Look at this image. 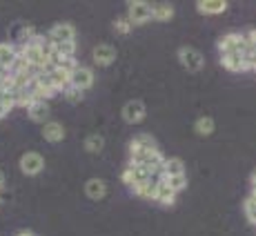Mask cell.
<instances>
[{"label":"cell","mask_w":256,"mask_h":236,"mask_svg":"<svg viewBox=\"0 0 256 236\" xmlns=\"http://www.w3.org/2000/svg\"><path fill=\"white\" fill-rule=\"evenodd\" d=\"M18 236H34V234H32V232H20Z\"/></svg>","instance_id":"cell-33"},{"label":"cell","mask_w":256,"mask_h":236,"mask_svg":"<svg viewBox=\"0 0 256 236\" xmlns=\"http://www.w3.org/2000/svg\"><path fill=\"white\" fill-rule=\"evenodd\" d=\"M102 145H105V138H102L100 134H90L85 138V150L92 152V154H96V152L102 150Z\"/></svg>","instance_id":"cell-22"},{"label":"cell","mask_w":256,"mask_h":236,"mask_svg":"<svg viewBox=\"0 0 256 236\" xmlns=\"http://www.w3.org/2000/svg\"><path fill=\"white\" fill-rule=\"evenodd\" d=\"M220 65H223L228 72H248L243 65L240 54H220Z\"/></svg>","instance_id":"cell-16"},{"label":"cell","mask_w":256,"mask_h":236,"mask_svg":"<svg viewBox=\"0 0 256 236\" xmlns=\"http://www.w3.org/2000/svg\"><path fill=\"white\" fill-rule=\"evenodd\" d=\"M172 16H174V7H172V4H167V2L152 4V18H154V20L167 22V20H172Z\"/></svg>","instance_id":"cell-18"},{"label":"cell","mask_w":256,"mask_h":236,"mask_svg":"<svg viewBox=\"0 0 256 236\" xmlns=\"http://www.w3.org/2000/svg\"><path fill=\"white\" fill-rule=\"evenodd\" d=\"M62 96H65L67 102H72V105H78V102L85 98V92H80V90H76L74 85H70L67 90H62Z\"/></svg>","instance_id":"cell-24"},{"label":"cell","mask_w":256,"mask_h":236,"mask_svg":"<svg viewBox=\"0 0 256 236\" xmlns=\"http://www.w3.org/2000/svg\"><path fill=\"white\" fill-rule=\"evenodd\" d=\"M250 183H252V192L256 194V170L252 172V176H250Z\"/></svg>","instance_id":"cell-31"},{"label":"cell","mask_w":256,"mask_h":236,"mask_svg":"<svg viewBox=\"0 0 256 236\" xmlns=\"http://www.w3.org/2000/svg\"><path fill=\"white\" fill-rule=\"evenodd\" d=\"M18 58V49L12 42H0V72H9Z\"/></svg>","instance_id":"cell-8"},{"label":"cell","mask_w":256,"mask_h":236,"mask_svg":"<svg viewBox=\"0 0 256 236\" xmlns=\"http://www.w3.org/2000/svg\"><path fill=\"white\" fill-rule=\"evenodd\" d=\"M49 105L45 100H36V102H32V105L27 107V114H29V118H32L34 122H42V125H45V122L49 120Z\"/></svg>","instance_id":"cell-10"},{"label":"cell","mask_w":256,"mask_h":236,"mask_svg":"<svg viewBox=\"0 0 256 236\" xmlns=\"http://www.w3.org/2000/svg\"><path fill=\"white\" fill-rule=\"evenodd\" d=\"M45 170V158L38 152H27L20 156V172L24 176H36Z\"/></svg>","instance_id":"cell-3"},{"label":"cell","mask_w":256,"mask_h":236,"mask_svg":"<svg viewBox=\"0 0 256 236\" xmlns=\"http://www.w3.org/2000/svg\"><path fill=\"white\" fill-rule=\"evenodd\" d=\"M127 167L132 170V188L142 185L145 180L152 178V174H150V170H147V167H142V165H127Z\"/></svg>","instance_id":"cell-20"},{"label":"cell","mask_w":256,"mask_h":236,"mask_svg":"<svg viewBox=\"0 0 256 236\" xmlns=\"http://www.w3.org/2000/svg\"><path fill=\"white\" fill-rule=\"evenodd\" d=\"M147 110H145V102L142 100H127L125 107H122V118H125L130 125H136L145 118Z\"/></svg>","instance_id":"cell-5"},{"label":"cell","mask_w":256,"mask_h":236,"mask_svg":"<svg viewBox=\"0 0 256 236\" xmlns=\"http://www.w3.org/2000/svg\"><path fill=\"white\" fill-rule=\"evenodd\" d=\"M156 203H160V205H165V208H170V205H174V200H176V192H172V188L165 183V178H160L158 180V190H156Z\"/></svg>","instance_id":"cell-14"},{"label":"cell","mask_w":256,"mask_h":236,"mask_svg":"<svg viewBox=\"0 0 256 236\" xmlns=\"http://www.w3.org/2000/svg\"><path fill=\"white\" fill-rule=\"evenodd\" d=\"M165 183L172 188V192H183L185 188H187V176L183 174V176H170V178H165Z\"/></svg>","instance_id":"cell-25"},{"label":"cell","mask_w":256,"mask_h":236,"mask_svg":"<svg viewBox=\"0 0 256 236\" xmlns=\"http://www.w3.org/2000/svg\"><path fill=\"white\" fill-rule=\"evenodd\" d=\"M127 20L130 24H145L147 20H152V4L145 2V0H136V2H130L127 7Z\"/></svg>","instance_id":"cell-1"},{"label":"cell","mask_w":256,"mask_h":236,"mask_svg":"<svg viewBox=\"0 0 256 236\" xmlns=\"http://www.w3.org/2000/svg\"><path fill=\"white\" fill-rule=\"evenodd\" d=\"M34 38H36V29L34 27H22L20 29V45H27V42H32Z\"/></svg>","instance_id":"cell-29"},{"label":"cell","mask_w":256,"mask_h":236,"mask_svg":"<svg viewBox=\"0 0 256 236\" xmlns=\"http://www.w3.org/2000/svg\"><path fill=\"white\" fill-rule=\"evenodd\" d=\"M72 85L80 92H87L94 85V72L85 65H78L76 70L72 72Z\"/></svg>","instance_id":"cell-6"},{"label":"cell","mask_w":256,"mask_h":236,"mask_svg":"<svg viewBox=\"0 0 256 236\" xmlns=\"http://www.w3.org/2000/svg\"><path fill=\"white\" fill-rule=\"evenodd\" d=\"M254 225H256V223H254Z\"/></svg>","instance_id":"cell-34"},{"label":"cell","mask_w":256,"mask_h":236,"mask_svg":"<svg viewBox=\"0 0 256 236\" xmlns=\"http://www.w3.org/2000/svg\"><path fill=\"white\" fill-rule=\"evenodd\" d=\"M49 78H52V85L56 92H62L72 85V72H67V70H54L49 74Z\"/></svg>","instance_id":"cell-15"},{"label":"cell","mask_w":256,"mask_h":236,"mask_svg":"<svg viewBox=\"0 0 256 236\" xmlns=\"http://www.w3.org/2000/svg\"><path fill=\"white\" fill-rule=\"evenodd\" d=\"M4 180H7V178H4V174H2V170H0V192H2V188H4Z\"/></svg>","instance_id":"cell-32"},{"label":"cell","mask_w":256,"mask_h":236,"mask_svg":"<svg viewBox=\"0 0 256 236\" xmlns=\"http://www.w3.org/2000/svg\"><path fill=\"white\" fill-rule=\"evenodd\" d=\"M114 60H116V49L112 45L102 42V45L94 47V62H96L98 67H110Z\"/></svg>","instance_id":"cell-7"},{"label":"cell","mask_w":256,"mask_h":236,"mask_svg":"<svg viewBox=\"0 0 256 236\" xmlns=\"http://www.w3.org/2000/svg\"><path fill=\"white\" fill-rule=\"evenodd\" d=\"M136 142H138V145H140V150H145V152H152V150H158V147H156V140L154 138H152V136L150 134H138V136H136V138H134Z\"/></svg>","instance_id":"cell-27"},{"label":"cell","mask_w":256,"mask_h":236,"mask_svg":"<svg viewBox=\"0 0 256 236\" xmlns=\"http://www.w3.org/2000/svg\"><path fill=\"white\" fill-rule=\"evenodd\" d=\"M114 29H116V34H130L132 32V24L127 18H116L114 20Z\"/></svg>","instance_id":"cell-28"},{"label":"cell","mask_w":256,"mask_h":236,"mask_svg":"<svg viewBox=\"0 0 256 236\" xmlns=\"http://www.w3.org/2000/svg\"><path fill=\"white\" fill-rule=\"evenodd\" d=\"M185 174V163L180 158H165L163 165V178H170V176H183Z\"/></svg>","instance_id":"cell-19"},{"label":"cell","mask_w":256,"mask_h":236,"mask_svg":"<svg viewBox=\"0 0 256 236\" xmlns=\"http://www.w3.org/2000/svg\"><path fill=\"white\" fill-rule=\"evenodd\" d=\"M243 210H245V216H248L250 223H256V194H254V192L248 196V198H245Z\"/></svg>","instance_id":"cell-23"},{"label":"cell","mask_w":256,"mask_h":236,"mask_svg":"<svg viewBox=\"0 0 256 236\" xmlns=\"http://www.w3.org/2000/svg\"><path fill=\"white\" fill-rule=\"evenodd\" d=\"M54 52L65 56V58H74V54H76V42H56V45H54Z\"/></svg>","instance_id":"cell-26"},{"label":"cell","mask_w":256,"mask_h":236,"mask_svg":"<svg viewBox=\"0 0 256 236\" xmlns=\"http://www.w3.org/2000/svg\"><path fill=\"white\" fill-rule=\"evenodd\" d=\"M194 130L198 136H210L212 132H214V118L210 116H200L198 120L194 122Z\"/></svg>","instance_id":"cell-21"},{"label":"cell","mask_w":256,"mask_h":236,"mask_svg":"<svg viewBox=\"0 0 256 236\" xmlns=\"http://www.w3.org/2000/svg\"><path fill=\"white\" fill-rule=\"evenodd\" d=\"M47 36L54 40V45L56 42H76V29L70 22H58L49 29Z\"/></svg>","instance_id":"cell-4"},{"label":"cell","mask_w":256,"mask_h":236,"mask_svg":"<svg viewBox=\"0 0 256 236\" xmlns=\"http://www.w3.org/2000/svg\"><path fill=\"white\" fill-rule=\"evenodd\" d=\"M216 47L220 54H238L236 52L238 49V34H225L223 38H218Z\"/></svg>","instance_id":"cell-17"},{"label":"cell","mask_w":256,"mask_h":236,"mask_svg":"<svg viewBox=\"0 0 256 236\" xmlns=\"http://www.w3.org/2000/svg\"><path fill=\"white\" fill-rule=\"evenodd\" d=\"M65 134H67L65 127H62L58 120H47L45 125H42V138L47 142H60L65 138Z\"/></svg>","instance_id":"cell-9"},{"label":"cell","mask_w":256,"mask_h":236,"mask_svg":"<svg viewBox=\"0 0 256 236\" xmlns=\"http://www.w3.org/2000/svg\"><path fill=\"white\" fill-rule=\"evenodd\" d=\"M120 180H122V183L127 185V188H132V170H130V167H125V170H122V174H120Z\"/></svg>","instance_id":"cell-30"},{"label":"cell","mask_w":256,"mask_h":236,"mask_svg":"<svg viewBox=\"0 0 256 236\" xmlns=\"http://www.w3.org/2000/svg\"><path fill=\"white\" fill-rule=\"evenodd\" d=\"M158 180H160V178L152 176L150 180H145L142 185H136V188H132V190H134V194L138 196V198L154 200V198H156V190H158Z\"/></svg>","instance_id":"cell-12"},{"label":"cell","mask_w":256,"mask_h":236,"mask_svg":"<svg viewBox=\"0 0 256 236\" xmlns=\"http://www.w3.org/2000/svg\"><path fill=\"white\" fill-rule=\"evenodd\" d=\"M85 194H87V198H92V200L105 198L107 196V183L100 180V178H90L85 183Z\"/></svg>","instance_id":"cell-11"},{"label":"cell","mask_w":256,"mask_h":236,"mask_svg":"<svg viewBox=\"0 0 256 236\" xmlns=\"http://www.w3.org/2000/svg\"><path fill=\"white\" fill-rule=\"evenodd\" d=\"M196 9L205 16H216V14H223L228 9V2L225 0H200V2H196Z\"/></svg>","instance_id":"cell-13"},{"label":"cell","mask_w":256,"mask_h":236,"mask_svg":"<svg viewBox=\"0 0 256 236\" xmlns=\"http://www.w3.org/2000/svg\"><path fill=\"white\" fill-rule=\"evenodd\" d=\"M178 60H180V65H183L187 72H200L203 70V65H205L203 54H200L198 49H194V47H180L178 49Z\"/></svg>","instance_id":"cell-2"}]
</instances>
